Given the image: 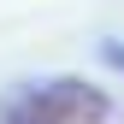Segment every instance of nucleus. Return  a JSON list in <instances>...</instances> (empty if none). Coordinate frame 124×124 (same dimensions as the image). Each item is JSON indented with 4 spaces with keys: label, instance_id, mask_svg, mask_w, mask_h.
Listing matches in <instances>:
<instances>
[{
    "label": "nucleus",
    "instance_id": "2",
    "mask_svg": "<svg viewBox=\"0 0 124 124\" xmlns=\"http://www.w3.org/2000/svg\"><path fill=\"white\" fill-rule=\"evenodd\" d=\"M0 124H53V118H41V112H30V106H24L18 95H6V101H0Z\"/></svg>",
    "mask_w": 124,
    "mask_h": 124
},
{
    "label": "nucleus",
    "instance_id": "1",
    "mask_svg": "<svg viewBox=\"0 0 124 124\" xmlns=\"http://www.w3.org/2000/svg\"><path fill=\"white\" fill-rule=\"evenodd\" d=\"M18 101L30 112L53 118V124H106L112 118V95L101 83H83V77H47V83H24Z\"/></svg>",
    "mask_w": 124,
    "mask_h": 124
},
{
    "label": "nucleus",
    "instance_id": "3",
    "mask_svg": "<svg viewBox=\"0 0 124 124\" xmlns=\"http://www.w3.org/2000/svg\"><path fill=\"white\" fill-rule=\"evenodd\" d=\"M101 59H106L112 71H124V41H101Z\"/></svg>",
    "mask_w": 124,
    "mask_h": 124
}]
</instances>
